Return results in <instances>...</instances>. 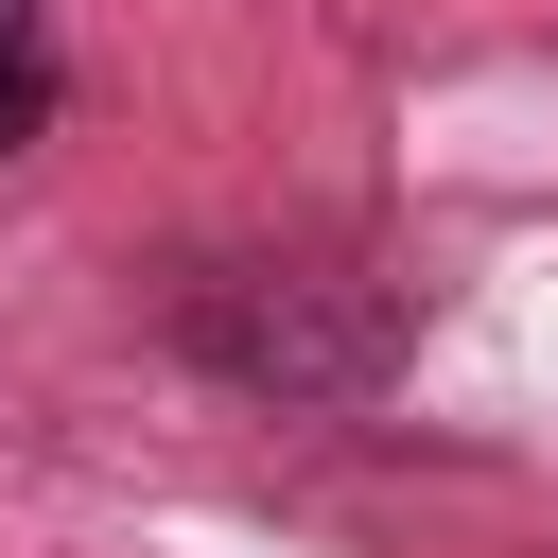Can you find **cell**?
I'll list each match as a JSON object with an SVG mask.
<instances>
[{
	"label": "cell",
	"instance_id": "cell-2",
	"mask_svg": "<svg viewBox=\"0 0 558 558\" xmlns=\"http://www.w3.org/2000/svg\"><path fill=\"white\" fill-rule=\"evenodd\" d=\"M35 122H52V52H35V35H17V0H0V157H17Z\"/></svg>",
	"mask_w": 558,
	"mask_h": 558
},
{
	"label": "cell",
	"instance_id": "cell-1",
	"mask_svg": "<svg viewBox=\"0 0 558 558\" xmlns=\"http://www.w3.org/2000/svg\"><path fill=\"white\" fill-rule=\"evenodd\" d=\"M192 349L227 384H279V401H349L384 366V296H331L314 262H227L192 279Z\"/></svg>",
	"mask_w": 558,
	"mask_h": 558
}]
</instances>
